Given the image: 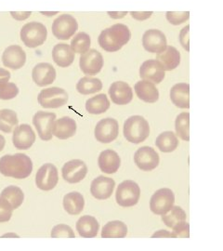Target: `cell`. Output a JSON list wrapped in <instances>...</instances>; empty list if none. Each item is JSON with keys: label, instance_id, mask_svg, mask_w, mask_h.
Returning a JSON list of instances; mask_svg holds the SVG:
<instances>
[{"label": "cell", "instance_id": "cell-6", "mask_svg": "<svg viewBox=\"0 0 223 251\" xmlns=\"http://www.w3.org/2000/svg\"><path fill=\"white\" fill-rule=\"evenodd\" d=\"M37 100L38 103L43 108H60L67 103L68 94L63 89L52 87L41 90Z\"/></svg>", "mask_w": 223, "mask_h": 251}, {"label": "cell", "instance_id": "cell-50", "mask_svg": "<svg viewBox=\"0 0 223 251\" xmlns=\"http://www.w3.org/2000/svg\"><path fill=\"white\" fill-rule=\"evenodd\" d=\"M5 237H16V238H19V235L17 234H15V233H6V234H4V235H2V238H5Z\"/></svg>", "mask_w": 223, "mask_h": 251}, {"label": "cell", "instance_id": "cell-39", "mask_svg": "<svg viewBox=\"0 0 223 251\" xmlns=\"http://www.w3.org/2000/svg\"><path fill=\"white\" fill-rule=\"evenodd\" d=\"M19 94L18 87L14 83L7 82L0 86V99L4 100L14 99Z\"/></svg>", "mask_w": 223, "mask_h": 251}, {"label": "cell", "instance_id": "cell-38", "mask_svg": "<svg viewBox=\"0 0 223 251\" xmlns=\"http://www.w3.org/2000/svg\"><path fill=\"white\" fill-rule=\"evenodd\" d=\"M90 44H91L90 36L84 32H80L72 40V50L75 53H85L89 50Z\"/></svg>", "mask_w": 223, "mask_h": 251}, {"label": "cell", "instance_id": "cell-26", "mask_svg": "<svg viewBox=\"0 0 223 251\" xmlns=\"http://www.w3.org/2000/svg\"><path fill=\"white\" fill-rule=\"evenodd\" d=\"M171 101L178 108H190V86L186 83H178L170 90Z\"/></svg>", "mask_w": 223, "mask_h": 251}, {"label": "cell", "instance_id": "cell-18", "mask_svg": "<svg viewBox=\"0 0 223 251\" xmlns=\"http://www.w3.org/2000/svg\"><path fill=\"white\" fill-rule=\"evenodd\" d=\"M140 76L143 80L159 84L165 78V70L158 61L148 60L140 68Z\"/></svg>", "mask_w": 223, "mask_h": 251}, {"label": "cell", "instance_id": "cell-21", "mask_svg": "<svg viewBox=\"0 0 223 251\" xmlns=\"http://www.w3.org/2000/svg\"><path fill=\"white\" fill-rule=\"evenodd\" d=\"M32 77L38 87H46L53 83L56 78V70L50 63H38L33 69Z\"/></svg>", "mask_w": 223, "mask_h": 251}, {"label": "cell", "instance_id": "cell-33", "mask_svg": "<svg viewBox=\"0 0 223 251\" xmlns=\"http://www.w3.org/2000/svg\"><path fill=\"white\" fill-rule=\"evenodd\" d=\"M19 123L17 114L10 109L0 110V130L10 133Z\"/></svg>", "mask_w": 223, "mask_h": 251}, {"label": "cell", "instance_id": "cell-49", "mask_svg": "<svg viewBox=\"0 0 223 251\" xmlns=\"http://www.w3.org/2000/svg\"><path fill=\"white\" fill-rule=\"evenodd\" d=\"M5 144H6V140L2 135L0 134V152L4 149Z\"/></svg>", "mask_w": 223, "mask_h": 251}, {"label": "cell", "instance_id": "cell-19", "mask_svg": "<svg viewBox=\"0 0 223 251\" xmlns=\"http://www.w3.org/2000/svg\"><path fill=\"white\" fill-rule=\"evenodd\" d=\"M116 186L115 180L104 176H99L93 179L90 185L91 195L99 200H105L111 198Z\"/></svg>", "mask_w": 223, "mask_h": 251}, {"label": "cell", "instance_id": "cell-48", "mask_svg": "<svg viewBox=\"0 0 223 251\" xmlns=\"http://www.w3.org/2000/svg\"><path fill=\"white\" fill-rule=\"evenodd\" d=\"M10 14L12 15V17L19 21H22V20H25L28 18L30 15H31V12L27 11V12H10Z\"/></svg>", "mask_w": 223, "mask_h": 251}, {"label": "cell", "instance_id": "cell-2", "mask_svg": "<svg viewBox=\"0 0 223 251\" xmlns=\"http://www.w3.org/2000/svg\"><path fill=\"white\" fill-rule=\"evenodd\" d=\"M130 31L128 27L117 24L103 30L99 36V44L102 50L108 52H116L122 49L130 39Z\"/></svg>", "mask_w": 223, "mask_h": 251}, {"label": "cell", "instance_id": "cell-30", "mask_svg": "<svg viewBox=\"0 0 223 251\" xmlns=\"http://www.w3.org/2000/svg\"><path fill=\"white\" fill-rule=\"evenodd\" d=\"M110 108V101L105 94H99L88 100L86 102V109L91 115L103 114Z\"/></svg>", "mask_w": 223, "mask_h": 251}, {"label": "cell", "instance_id": "cell-36", "mask_svg": "<svg viewBox=\"0 0 223 251\" xmlns=\"http://www.w3.org/2000/svg\"><path fill=\"white\" fill-rule=\"evenodd\" d=\"M186 212L180 206H173L168 213L162 215V221L168 227L172 228L178 223L186 221Z\"/></svg>", "mask_w": 223, "mask_h": 251}, {"label": "cell", "instance_id": "cell-10", "mask_svg": "<svg viewBox=\"0 0 223 251\" xmlns=\"http://www.w3.org/2000/svg\"><path fill=\"white\" fill-rule=\"evenodd\" d=\"M119 133L118 122L114 118H104L99 121L95 127V138L101 144L114 142Z\"/></svg>", "mask_w": 223, "mask_h": 251}, {"label": "cell", "instance_id": "cell-17", "mask_svg": "<svg viewBox=\"0 0 223 251\" xmlns=\"http://www.w3.org/2000/svg\"><path fill=\"white\" fill-rule=\"evenodd\" d=\"M2 62L4 66L13 70H18L25 64L26 54L20 46H9L3 52Z\"/></svg>", "mask_w": 223, "mask_h": 251}, {"label": "cell", "instance_id": "cell-12", "mask_svg": "<svg viewBox=\"0 0 223 251\" xmlns=\"http://www.w3.org/2000/svg\"><path fill=\"white\" fill-rule=\"evenodd\" d=\"M134 162L140 170L152 171L159 165V155L152 147L143 146L135 152Z\"/></svg>", "mask_w": 223, "mask_h": 251}, {"label": "cell", "instance_id": "cell-28", "mask_svg": "<svg viewBox=\"0 0 223 251\" xmlns=\"http://www.w3.org/2000/svg\"><path fill=\"white\" fill-rule=\"evenodd\" d=\"M52 58L55 63L60 67H69L74 60V52L67 44H57L52 50Z\"/></svg>", "mask_w": 223, "mask_h": 251}, {"label": "cell", "instance_id": "cell-37", "mask_svg": "<svg viewBox=\"0 0 223 251\" xmlns=\"http://www.w3.org/2000/svg\"><path fill=\"white\" fill-rule=\"evenodd\" d=\"M176 133L178 137L189 142L190 141V114L189 113H181L179 114L175 122Z\"/></svg>", "mask_w": 223, "mask_h": 251}, {"label": "cell", "instance_id": "cell-46", "mask_svg": "<svg viewBox=\"0 0 223 251\" xmlns=\"http://www.w3.org/2000/svg\"><path fill=\"white\" fill-rule=\"evenodd\" d=\"M9 78H10V73L4 68H0V86L9 82Z\"/></svg>", "mask_w": 223, "mask_h": 251}, {"label": "cell", "instance_id": "cell-32", "mask_svg": "<svg viewBox=\"0 0 223 251\" xmlns=\"http://www.w3.org/2000/svg\"><path fill=\"white\" fill-rule=\"evenodd\" d=\"M155 145L161 152H173L178 148V138L172 131H165L156 138Z\"/></svg>", "mask_w": 223, "mask_h": 251}, {"label": "cell", "instance_id": "cell-3", "mask_svg": "<svg viewBox=\"0 0 223 251\" xmlns=\"http://www.w3.org/2000/svg\"><path fill=\"white\" fill-rule=\"evenodd\" d=\"M150 135V126L141 116L130 117L124 124V136L125 140L131 144H141Z\"/></svg>", "mask_w": 223, "mask_h": 251}, {"label": "cell", "instance_id": "cell-13", "mask_svg": "<svg viewBox=\"0 0 223 251\" xmlns=\"http://www.w3.org/2000/svg\"><path fill=\"white\" fill-rule=\"evenodd\" d=\"M79 65L82 72L88 75H95L103 67L102 55L96 50H89L87 52L81 54Z\"/></svg>", "mask_w": 223, "mask_h": 251}, {"label": "cell", "instance_id": "cell-4", "mask_svg": "<svg viewBox=\"0 0 223 251\" xmlns=\"http://www.w3.org/2000/svg\"><path fill=\"white\" fill-rule=\"evenodd\" d=\"M48 36L47 28L43 24L31 22L24 25L21 30V39L28 48H37L44 44Z\"/></svg>", "mask_w": 223, "mask_h": 251}, {"label": "cell", "instance_id": "cell-29", "mask_svg": "<svg viewBox=\"0 0 223 251\" xmlns=\"http://www.w3.org/2000/svg\"><path fill=\"white\" fill-rule=\"evenodd\" d=\"M85 200L78 192H72L63 198V207L70 215H78L83 211Z\"/></svg>", "mask_w": 223, "mask_h": 251}, {"label": "cell", "instance_id": "cell-45", "mask_svg": "<svg viewBox=\"0 0 223 251\" xmlns=\"http://www.w3.org/2000/svg\"><path fill=\"white\" fill-rule=\"evenodd\" d=\"M131 16L138 21H143L146 19L150 18L152 14V11L150 12H137V11H131Z\"/></svg>", "mask_w": 223, "mask_h": 251}, {"label": "cell", "instance_id": "cell-23", "mask_svg": "<svg viewBox=\"0 0 223 251\" xmlns=\"http://www.w3.org/2000/svg\"><path fill=\"white\" fill-rule=\"evenodd\" d=\"M99 170L106 174H114L119 170L121 159L117 152L113 150H104L99 156Z\"/></svg>", "mask_w": 223, "mask_h": 251}, {"label": "cell", "instance_id": "cell-22", "mask_svg": "<svg viewBox=\"0 0 223 251\" xmlns=\"http://www.w3.org/2000/svg\"><path fill=\"white\" fill-rule=\"evenodd\" d=\"M76 133V122L71 117H64L55 120L52 135L60 140H67Z\"/></svg>", "mask_w": 223, "mask_h": 251}, {"label": "cell", "instance_id": "cell-9", "mask_svg": "<svg viewBox=\"0 0 223 251\" xmlns=\"http://www.w3.org/2000/svg\"><path fill=\"white\" fill-rule=\"evenodd\" d=\"M59 181V174L57 168L50 164H45L36 175V184L37 188L42 191H50L55 188Z\"/></svg>", "mask_w": 223, "mask_h": 251}, {"label": "cell", "instance_id": "cell-44", "mask_svg": "<svg viewBox=\"0 0 223 251\" xmlns=\"http://www.w3.org/2000/svg\"><path fill=\"white\" fill-rule=\"evenodd\" d=\"M189 29H190L189 25L184 27V28L181 30L180 35H179L180 44L182 45V47H183L187 51L190 50V47H189Z\"/></svg>", "mask_w": 223, "mask_h": 251}, {"label": "cell", "instance_id": "cell-11", "mask_svg": "<svg viewBox=\"0 0 223 251\" xmlns=\"http://www.w3.org/2000/svg\"><path fill=\"white\" fill-rule=\"evenodd\" d=\"M56 120L54 113L38 111L33 117V124L36 126L39 138L45 141H50L52 139V126Z\"/></svg>", "mask_w": 223, "mask_h": 251}, {"label": "cell", "instance_id": "cell-40", "mask_svg": "<svg viewBox=\"0 0 223 251\" xmlns=\"http://www.w3.org/2000/svg\"><path fill=\"white\" fill-rule=\"evenodd\" d=\"M52 238H74L75 234L71 227L66 225H56L51 230Z\"/></svg>", "mask_w": 223, "mask_h": 251}, {"label": "cell", "instance_id": "cell-43", "mask_svg": "<svg viewBox=\"0 0 223 251\" xmlns=\"http://www.w3.org/2000/svg\"><path fill=\"white\" fill-rule=\"evenodd\" d=\"M172 233L174 238H189L190 237V225L185 221L180 222L172 227Z\"/></svg>", "mask_w": 223, "mask_h": 251}, {"label": "cell", "instance_id": "cell-25", "mask_svg": "<svg viewBox=\"0 0 223 251\" xmlns=\"http://www.w3.org/2000/svg\"><path fill=\"white\" fill-rule=\"evenodd\" d=\"M155 60L162 64L165 71H171L177 68L180 63V54L176 48L167 46L163 51L157 53Z\"/></svg>", "mask_w": 223, "mask_h": 251}, {"label": "cell", "instance_id": "cell-42", "mask_svg": "<svg viewBox=\"0 0 223 251\" xmlns=\"http://www.w3.org/2000/svg\"><path fill=\"white\" fill-rule=\"evenodd\" d=\"M13 210V207L8 200L0 198V223L9 222L12 216Z\"/></svg>", "mask_w": 223, "mask_h": 251}, {"label": "cell", "instance_id": "cell-31", "mask_svg": "<svg viewBox=\"0 0 223 251\" xmlns=\"http://www.w3.org/2000/svg\"><path fill=\"white\" fill-rule=\"evenodd\" d=\"M127 234L126 225L120 221H113L103 226L102 238H124Z\"/></svg>", "mask_w": 223, "mask_h": 251}, {"label": "cell", "instance_id": "cell-27", "mask_svg": "<svg viewBox=\"0 0 223 251\" xmlns=\"http://www.w3.org/2000/svg\"><path fill=\"white\" fill-rule=\"evenodd\" d=\"M99 224L92 216H82L76 223V230L84 238H93L97 236Z\"/></svg>", "mask_w": 223, "mask_h": 251}, {"label": "cell", "instance_id": "cell-15", "mask_svg": "<svg viewBox=\"0 0 223 251\" xmlns=\"http://www.w3.org/2000/svg\"><path fill=\"white\" fill-rule=\"evenodd\" d=\"M143 45L145 50L151 53H159L167 47V38L160 30L150 29L143 35Z\"/></svg>", "mask_w": 223, "mask_h": 251}, {"label": "cell", "instance_id": "cell-1", "mask_svg": "<svg viewBox=\"0 0 223 251\" xmlns=\"http://www.w3.org/2000/svg\"><path fill=\"white\" fill-rule=\"evenodd\" d=\"M33 171V163L25 153L4 155L0 158V173L14 179H26Z\"/></svg>", "mask_w": 223, "mask_h": 251}, {"label": "cell", "instance_id": "cell-14", "mask_svg": "<svg viewBox=\"0 0 223 251\" xmlns=\"http://www.w3.org/2000/svg\"><path fill=\"white\" fill-rule=\"evenodd\" d=\"M88 167L80 159H74L64 164L62 170L63 178L68 183H77L85 179Z\"/></svg>", "mask_w": 223, "mask_h": 251}, {"label": "cell", "instance_id": "cell-16", "mask_svg": "<svg viewBox=\"0 0 223 251\" xmlns=\"http://www.w3.org/2000/svg\"><path fill=\"white\" fill-rule=\"evenodd\" d=\"M36 142V134L33 128L28 124L18 126L12 137V143L16 149L27 150Z\"/></svg>", "mask_w": 223, "mask_h": 251}, {"label": "cell", "instance_id": "cell-24", "mask_svg": "<svg viewBox=\"0 0 223 251\" xmlns=\"http://www.w3.org/2000/svg\"><path fill=\"white\" fill-rule=\"evenodd\" d=\"M134 90L139 99L145 102L154 103L159 99V91L152 82L139 81L135 84Z\"/></svg>", "mask_w": 223, "mask_h": 251}, {"label": "cell", "instance_id": "cell-7", "mask_svg": "<svg viewBox=\"0 0 223 251\" xmlns=\"http://www.w3.org/2000/svg\"><path fill=\"white\" fill-rule=\"evenodd\" d=\"M174 202L175 196L170 189H159L152 195L150 201V208L154 214L164 215L174 206Z\"/></svg>", "mask_w": 223, "mask_h": 251}, {"label": "cell", "instance_id": "cell-47", "mask_svg": "<svg viewBox=\"0 0 223 251\" xmlns=\"http://www.w3.org/2000/svg\"><path fill=\"white\" fill-rule=\"evenodd\" d=\"M155 237H166V238H174L173 233H170L169 231H165V230H160L156 233H153L152 235V238Z\"/></svg>", "mask_w": 223, "mask_h": 251}, {"label": "cell", "instance_id": "cell-41", "mask_svg": "<svg viewBox=\"0 0 223 251\" xmlns=\"http://www.w3.org/2000/svg\"><path fill=\"white\" fill-rule=\"evenodd\" d=\"M190 17L189 11H168L167 19L171 25H178L186 22Z\"/></svg>", "mask_w": 223, "mask_h": 251}, {"label": "cell", "instance_id": "cell-34", "mask_svg": "<svg viewBox=\"0 0 223 251\" xmlns=\"http://www.w3.org/2000/svg\"><path fill=\"white\" fill-rule=\"evenodd\" d=\"M0 198H5L6 200H8L13 207V209H17L25 200V194L23 190L19 188L18 186L10 185L2 191Z\"/></svg>", "mask_w": 223, "mask_h": 251}, {"label": "cell", "instance_id": "cell-8", "mask_svg": "<svg viewBox=\"0 0 223 251\" xmlns=\"http://www.w3.org/2000/svg\"><path fill=\"white\" fill-rule=\"evenodd\" d=\"M54 36L60 40H68L78 29L76 20L69 14L60 15L52 24Z\"/></svg>", "mask_w": 223, "mask_h": 251}, {"label": "cell", "instance_id": "cell-35", "mask_svg": "<svg viewBox=\"0 0 223 251\" xmlns=\"http://www.w3.org/2000/svg\"><path fill=\"white\" fill-rule=\"evenodd\" d=\"M102 89V83L98 78L89 76L82 77L76 85L77 91L83 95H89L96 93Z\"/></svg>", "mask_w": 223, "mask_h": 251}, {"label": "cell", "instance_id": "cell-20", "mask_svg": "<svg viewBox=\"0 0 223 251\" xmlns=\"http://www.w3.org/2000/svg\"><path fill=\"white\" fill-rule=\"evenodd\" d=\"M109 95L112 101L118 105L128 104L133 99V91L123 81L114 82L109 89Z\"/></svg>", "mask_w": 223, "mask_h": 251}, {"label": "cell", "instance_id": "cell-5", "mask_svg": "<svg viewBox=\"0 0 223 251\" xmlns=\"http://www.w3.org/2000/svg\"><path fill=\"white\" fill-rule=\"evenodd\" d=\"M141 198L140 186L133 180H125L116 190V202L119 206L129 207L137 205Z\"/></svg>", "mask_w": 223, "mask_h": 251}]
</instances>
